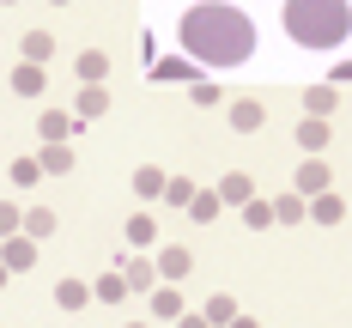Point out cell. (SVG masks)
Instances as JSON below:
<instances>
[{
  "instance_id": "obj_1",
  "label": "cell",
  "mask_w": 352,
  "mask_h": 328,
  "mask_svg": "<svg viewBox=\"0 0 352 328\" xmlns=\"http://www.w3.org/2000/svg\"><path fill=\"white\" fill-rule=\"evenodd\" d=\"M176 43H182V55H188L195 67H212V73L243 67L249 55H255V19H249L243 6L201 0V6H188V12H182Z\"/></svg>"
},
{
  "instance_id": "obj_2",
  "label": "cell",
  "mask_w": 352,
  "mask_h": 328,
  "mask_svg": "<svg viewBox=\"0 0 352 328\" xmlns=\"http://www.w3.org/2000/svg\"><path fill=\"white\" fill-rule=\"evenodd\" d=\"M280 25L298 49H340L352 36V6L346 0H285Z\"/></svg>"
},
{
  "instance_id": "obj_3",
  "label": "cell",
  "mask_w": 352,
  "mask_h": 328,
  "mask_svg": "<svg viewBox=\"0 0 352 328\" xmlns=\"http://www.w3.org/2000/svg\"><path fill=\"white\" fill-rule=\"evenodd\" d=\"M0 267H6V274H31L36 267V243L25 231H19V237H0Z\"/></svg>"
},
{
  "instance_id": "obj_4",
  "label": "cell",
  "mask_w": 352,
  "mask_h": 328,
  "mask_svg": "<svg viewBox=\"0 0 352 328\" xmlns=\"http://www.w3.org/2000/svg\"><path fill=\"white\" fill-rule=\"evenodd\" d=\"M85 122H73L67 109H43L36 116V134H43V146H67V134H79Z\"/></svg>"
},
{
  "instance_id": "obj_5",
  "label": "cell",
  "mask_w": 352,
  "mask_h": 328,
  "mask_svg": "<svg viewBox=\"0 0 352 328\" xmlns=\"http://www.w3.org/2000/svg\"><path fill=\"white\" fill-rule=\"evenodd\" d=\"M212 195H219V207H243V201H255V177L249 171H225Z\"/></svg>"
},
{
  "instance_id": "obj_6",
  "label": "cell",
  "mask_w": 352,
  "mask_h": 328,
  "mask_svg": "<svg viewBox=\"0 0 352 328\" xmlns=\"http://www.w3.org/2000/svg\"><path fill=\"white\" fill-rule=\"evenodd\" d=\"M152 267H158V280L170 286V280H188V267H195V255L182 250V243H164V250L152 255Z\"/></svg>"
},
{
  "instance_id": "obj_7",
  "label": "cell",
  "mask_w": 352,
  "mask_h": 328,
  "mask_svg": "<svg viewBox=\"0 0 352 328\" xmlns=\"http://www.w3.org/2000/svg\"><path fill=\"white\" fill-rule=\"evenodd\" d=\"M182 79H188V85L201 79V67H195L188 55H164V61H152V85H182Z\"/></svg>"
},
{
  "instance_id": "obj_8",
  "label": "cell",
  "mask_w": 352,
  "mask_h": 328,
  "mask_svg": "<svg viewBox=\"0 0 352 328\" xmlns=\"http://www.w3.org/2000/svg\"><path fill=\"white\" fill-rule=\"evenodd\" d=\"M328 164H322V158H304V164H298V177H292V195H304V201H316L322 188H328Z\"/></svg>"
},
{
  "instance_id": "obj_9",
  "label": "cell",
  "mask_w": 352,
  "mask_h": 328,
  "mask_svg": "<svg viewBox=\"0 0 352 328\" xmlns=\"http://www.w3.org/2000/svg\"><path fill=\"white\" fill-rule=\"evenodd\" d=\"M231 128H237V134L267 128V104H261V98H237V104H231Z\"/></svg>"
},
{
  "instance_id": "obj_10",
  "label": "cell",
  "mask_w": 352,
  "mask_h": 328,
  "mask_svg": "<svg viewBox=\"0 0 352 328\" xmlns=\"http://www.w3.org/2000/svg\"><path fill=\"white\" fill-rule=\"evenodd\" d=\"M334 104H340V85H304V116L328 122V116H334Z\"/></svg>"
},
{
  "instance_id": "obj_11",
  "label": "cell",
  "mask_w": 352,
  "mask_h": 328,
  "mask_svg": "<svg viewBox=\"0 0 352 328\" xmlns=\"http://www.w3.org/2000/svg\"><path fill=\"white\" fill-rule=\"evenodd\" d=\"M122 280H128V292H152L158 286V267H152L146 255H128V261H122Z\"/></svg>"
},
{
  "instance_id": "obj_12",
  "label": "cell",
  "mask_w": 352,
  "mask_h": 328,
  "mask_svg": "<svg viewBox=\"0 0 352 328\" xmlns=\"http://www.w3.org/2000/svg\"><path fill=\"white\" fill-rule=\"evenodd\" d=\"M334 140V134H328V122H316V116H304V122H298V146H304V158H322V146Z\"/></svg>"
},
{
  "instance_id": "obj_13",
  "label": "cell",
  "mask_w": 352,
  "mask_h": 328,
  "mask_svg": "<svg viewBox=\"0 0 352 328\" xmlns=\"http://www.w3.org/2000/svg\"><path fill=\"white\" fill-rule=\"evenodd\" d=\"M122 231H128V250H152V243H158V219L152 213H134Z\"/></svg>"
},
{
  "instance_id": "obj_14",
  "label": "cell",
  "mask_w": 352,
  "mask_h": 328,
  "mask_svg": "<svg viewBox=\"0 0 352 328\" xmlns=\"http://www.w3.org/2000/svg\"><path fill=\"white\" fill-rule=\"evenodd\" d=\"M73 73H79L85 85H104V79H109V55H104V49H85V55L73 61Z\"/></svg>"
},
{
  "instance_id": "obj_15",
  "label": "cell",
  "mask_w": 352,
  "mask_h": 328,
  "mask_svg": "<svg viewBox=\"0 0 352 328\" xmlns=\"http://www.w3.org/2000/svg\"><path fill=\"white\" fill-rule=\"evenodd\" d=\"M104 109H109V85H85L79 104H73V122H91V116H104Z\"/></svg>"
},
{
  "instance_id": "obj_16",
  "label": "cell",
  "mask_w": 352,
  "mask_h": 328,
  "mask_svg": "<svg viewBox=\"0 0 352 328\" xmlns=\"http://www.w3.org/2000/svg\"><path fill=\"white\" fill-rule=\"evenodd\" d=\"M310 219H316V225H340V219H346V201H340L334 188H322L316 201H310Z\"/></svg>"
},
{
  "instance_id": "obj_17",
  "label": "cell",
  "mask_w": 352,
  "mask_h": 328,
  "mask_svg": "<svg viewBox=\"0 0 352 328\" xmlns=\"http://www.w3.org/2000/svg\"><path fill=\"white\" fill-rule=\"evenodd\" d=\"M43 85H49L43 67H31V61H19V67H12V91H19V98H43Z\"/></svg>"
},
{
  "instance_id": "obj_18",
  "label": "cell",
  "mask_w": 352,
  "mask_h": 328,
  "mask_svg": "<svg viewBox=\"0 0 352 328\" xmlns=\"http://www.w3.org/2000/svg\"><path fill=\"white\" fill-rule=\"evenodd\" d=\"M152 316H158V322H176V316H182V292L176 286H152Z\"/></svg>"
},
{
  "instance_id": "obj_19",
  "label": "cell",
  "mask_w": 352,
  "mask_h": 328,
  "mask_svg": "<svg viewBox=\"0 0 352 328\" xmlns=\"http://www.w3.org/2000/svg\"><path fill=\"white\" fill-rule=\"evenodd\" d=\"M134 195H140V201H164V171H158V164H140V171H134Z\"/></svg>"
},
{
  "instance_id": "obj_20",
  "label": "cell",
  "mask_w": 352,
  "mask_h": 328,
  "mask_svg": "<svg viewBox=\"0 0 352 328\" xmlns=\"http://www.w3.org/2000/svg\"><path fill=\"white\" fill-rule=\"evenodd\" d=\"M304 219H310V201L304 195H280L274 201V225H304Z\"/></svg>"
},
{
  "instance_id": "obj_21",
  "label": "cell",
  "mask_w": 352,
  "mask_h": 328,
  "mask_svg": "<svg viewBox=\"0 0 352 328\" xmlns=\"http://www.w3.org/2000/svg\"><path fill=\"white\" fill-rule=\"evenodd\" d=\"M19 231H25L31 243H43V237H55V213H49V207H31V213L19 219Z\"/></svg>"
},
{
  "instance_id": "obj_22",
  "label": "cell",
  "mask_w": 352,
  "mask_h": 328,
  "mask_svg": "<svg viewBox=\"0 0 352 328\" xmlns=\"http://www.w3.org/2000/svg\"><path fill=\"white\" fill-rule=\"evenodd\" d=\"M36 164H43V177H67L73 171V146H43Z\"/></svg>"
},
{
  "instance_id": "obj_23",
  "label": "cell",
  "mask_w": 352,
  "mask_h": 328,
  "mask_svg": "<svg viewBox=\"0 0 352 328\" xmlns=\"http://www.w3.org/2000/svg\"><path fill=\"white\" fill-rule=\"evenodd\" d=\"M49 55H55V36H49V31H31V36H25V49H19V61H31V67H43Z\"/></svg>"
},
{
  "instance_id": "obj_24",
  "label": "cell",
  "mask_w": 352,
  "mask_h": 328,
  "mask_svg": "<svg viewBox=\"0 0 352 328\" xmlns=\"http://www.w3.org/2000/svg\"><path fill=\"white\" fill-rule=\"evenodd\" d=\"M219 213H225V207H219V195H212V188H195V201H188V219H195V225H212Z\"/></svg>"
},
{
  "instance_id": "obj_25",
  "label": "cell",
  "mask_w": 352,
  "mask_h": 328,
  "mask_svg": "<svg viewBox=\"0 0 352 328\" xmlns=\"http://www.w3.org/2000/svg\"><path fill=\"white\" fill-rule=\"evenodd\" d=\"M201 316H207V328H225L231 316H237V298H225V292H212V298H207V310H201Z\"/></svg>"
},
{
  "instance_id": "obj_26",
  "label": "cell",
  "mask_w": 352,
  "mask_h": 328,
  "mask_svg": "<svg viewBox=\"0 0 352 328\" xmlns=\"http://www.w3.org/2000/svg\"><path fill=\"white\" fill-rule=\"evenodd\" d=\"M122 298H128V280H122V274H104V280L91 286V304H122Z\"/></svg>"
},
{
  "instance_id": "obj_27",
  "label": "cell",
  "mask_w": 352,
  "mask_h": 328,
  "mask_svg": "<svg viewBox=\"0 0 352 328\" xmlns=\"http://www.w3.org/2000/svg\"><path fill=\"white\" fill-rule=\"evenodd\" d=\"M55 304H61V310H85V304H91V286H79V280H61V286H55Z\"/></svg>"
},
{
  "instance_id": "obj_28",
  "label": "cell",
  "mask_w": 352,
  "mask_h": 328,
  "mask_svg": "<svg viewBox=\"0 0 352 328\" xmlns=\"http://www.w3.org/2000/svg\"><path fill=\"white\" fill-rule=\"evenodd\" d=\"M188 201H195V182L188 177H164V207H182V213H188Z\"/></svg>"
},
{
  "instance_id": "obj_29",
  "label": "cell",
  "mask_w": 352,
  "mask_h": 328,
  "mask_svg": "<svg viewBox=\"0 0 352 328\" xmlns=\"http://www.w3.org/2000/svg\"><path fill=\"white\" fill-rule=\"evenodd\" d=\"M243 225H249V231H267V225H274V201H261V195L243 201Z\"/></svg>"
},
{
  "instance_id": "obj_30",
  "label": "cell",
  "mask_w": 352,
  "mask_h": 328,
  "mask_svg": "<svg viewBox=\"0 0 352 328\" xmlns=\"http://www.w3.org/2000/svg\"><path fill=\"white\" fill-rule=\"evenodd\" d=\"M43 182V164L36 158H12V188H36Z\"/></svg>"
},
{
  "instance_id": "obj_31",
  "label": "cell",
  "mask_w": 352,
  "mask_h": 328,
  "mask_svg": "<svg viewBox=\"0 0 352 328\" xmlns=\"http://www.w3.org/2000/svg\"><path fill=\"white\" fill-rule=\"evenodd\" d=\"M188 98H195V109H212L219 98H225V91H219L212 79H195V85H188Z\"/></svg>"
},
{
  "instance_id": "obj_32",
  "label": "cell",
  "mask_w": 352,
  "mask_h": 328,
  "mask_svg": "<svg viewBox=\"0 0 352 328\" xmlns=\"http://www.w3.org/2000/svg\"><path fill=\"white\" fill-rule=\"evenodd\" d=\"M19 219H25V213H19L12 201H0V237H19Z\"/></svg>"
},
{
  "instance_id": "obj_33",
  "label": "cell",
  "mask_w": 352,
  "mask_h": 328,
  "mask_svg": "<svg viewBox=\"0 0 352 328\" xmlns=\"http://www.w3.org/2000/svg\"><path fill=\"white\" fill-rule=\"evenodd\" d=\"M328 85H352V61H340V67L328 73Z\"/></svg>"
},
{
  "instance_id": "obj_34",
  "label": "cell",
  "mask_w": 352,
  "mask_h": 328,
  "mask_svg": "<svg viewBox=\"0 0 352 328\" xmlns=\"http://www.w3.org/2000/svg\"><path fill=\"white\" fill-rule=\"evenodd\" d=\"M176 328H207V316H188V310H182V316H176Z\"/></svg>"
},
{
  "instance_id": "obj_35",
  "label": "cell",
  "mask_w": 352,
  "mask_h": 328,
  "mask_svg": "<svg viewBox=\"0 0 352 328\" xmlns=\"http://www.w3.org/2000/svg\"><path fill=\"white\" fill-rule=\"evenodd\" d=\"M225 328H261V322H255V316H243V310H237V316H231V322H225Z\"/></svg>"
},
{
  "instance_id": "obj_36",
  "label": "cell",
  "mask_w": 352,
  "mask_h": 328,
  "mask_svg": "<svg viewBox=\"0 0 352 328\" xmlns=\"http://www.w3.org/2000/svg\"><path fill=\"white\" fill-rule=\"evenodd\" d=\"M6 280H12V274H6V267H0V286H6Z\"/></svg>"
},
{
  "instance_id": "obj_37",
  "label": "cell",
  "mask_w": 352,
  "mask_h": 328,
  "mask_svg": "<svg viewBox=\"0 0 352 328\" xmlns=\"http://www.w3.org/2000/svg\"><path fill=\"white\" fill-rule=\"evenodd\" d=\"M49 6H73V0H49Z\"/></svg>"
},
{
  "instance_id": "obj_38",
  "label": "cell",
  "mask_w": 352,
  "mask_h": 328,
  "mask_svg": "<svg viewBox=\"0 0 352 328\" xmlns=\"http://www.w3.org/2000/svg\"><path fill=\"white\" fill-rule=\"evenodd\" d=\"M0 6H19V0H0Z\"/></svg>"
},
{
  "instance_id": "obj_39",
  "label": "cell",
  "mask_w": 352,
  "mask_h": 328,
  "mask_svg": "<svg viewBox=\"0 0 352 328\" xmlns=\"http://www.w3.org/2000/svg\"><path fill=\"white\" fill-rule=\"evenodd\" d=\"M134 328H146V322H134Z\"/></svg>"
}]
</instances>
